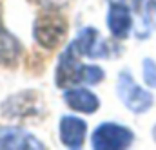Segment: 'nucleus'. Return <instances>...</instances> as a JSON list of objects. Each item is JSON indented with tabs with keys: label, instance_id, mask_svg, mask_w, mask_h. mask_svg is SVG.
I'll list each match as a JSON object with an SVG mask.
<instances>
[{
	"label": "nucleus",
	"instance_id": "15",
	"mask_svg": "<svg viewBox=\"0 0 156 150\" xmlns=\"http://www.w3.org/2000/svg\"><path fill=\"white\" fill-rule=\"evenodd\" d=\"M40 5H44V7H47V9H58V7H62V5H66L67 4V0H37Z\"/></svg>",
	"mask_w": 156,
	"mask_h": 150
},
{
	"label": "nucleus",
	"instance_id": "10",
	"mask_svg": "<svg viewBox=\"0 0 156 150\" xmlns=\"http://www.w3.org/2000/svg\"><path fill=\"white\" fill-rule=\"evenodd\" d=\"M64 101L73 111L85 112V114L96 112L98 107H100V100L87 89H71V90H67L64 94Z\"/></svg>",
	"mask_w": 156,
	"mask_h": 150
},
{
	"label": "nucleus",
	"instance_id": "7",
	"mask_svg": "<svg viewBox=\"0 0 156 150\" xmlns=\"http://www.w3.org/2000/svg\"><path fill=\"white\" fill-rule=\"evenodd\" d=\"M78 74H80V63H78V56L76 51L73 45H69L62 54H60V60H58V67H56V85L66 89V87H71L78 83Z\"/></svg>",
	"mask_w": 156,
	"mask_h": 150
},
{
	"label": "nucleus",
	"instance_id": "5",
	"mask_svg": "<svg viewBox=\"0 0 156 150\" xmlns=\"http://www.w3.org/2000/svg\"><path fill=\"white\" fill-rule=\"evenodd\" d=\"M80 56H89V58H107V45L100 40V35L94 27H83L75 42L71 43Z\"/></svg>",
	"mask_w": 156,
	"mask_h": 150
},
{
	"label": "nucleus",
	"instance_id": "18",
	"mask_svg": "<svg viewBox=\"0 0 156 150\" xmlns=\"http://www.w3.org/2000/svg\"><path fill=\"white\" fill-rule=\"evenodd\" d=\"M153 138H154V141H156V127H154V130H153Z\"/></svg>",
	"mask_w": 156,
	"mask_h": 150
},
{
	"label": "nucleus",
	"instance_id": "12",
	"mask_svg": "<svg viewBox=\"0 0 156 150\" xmlns=\"http://www.w3.org/2000/svg\"><path fill=\"white\" fill-rule=\"evenodd\" d=\"M104 80V71L96 65H80V74H78V83L85 85H94Z\"/></svg>",
	"mask_w": 156,
	"mask_h": 150
},
{
	"label": "nucleus",
	"instance_id": "4",
	"mask_svg": "<svg viewBox=\"0 0 156 150\" xmlns=\"http://www.w3.org/2000/svg\"><path fill=\"white\" fill-rule=\"evenodd\" d=\"M40 150L45 145L24 128H0V150Z\"/></svg>",
	"mask_w": 156,
	"mask_h": 150
},
{
	"label": "nucleus",
	"instance_id": "16",
	"mask_svg": "<svg viewBox=\"0 0 156 150\" xmlns=\"http://www.w3.org/2000/svg\"><path fill=\"white\" fill-rule=\"evenodd\" d=\"M115 2H125V0H115ZM129 2H133V4H136V5H138L142 0H129Z\"/></svg>",
	"mask_w": 156,
	"mask_h": 150
},
{
	"label": "nucleus",
	"instance_id": "8",
	"mask_svg": "<svg viewBox=\"0 0 156 150\" xmlns=\"http://www.w3.org/2000/svg\"><path fill=\"white\" fill-rule=\"evenodd\" d=\"M107 26L111 35L118 40H125L133 27V16L123 2H113L107 13Z\"/></svg>",
	"mask_w": 156,
	"mask_h": 150
},
{
	"label": "nucleus",
	"instance_id": "3",
	"mask_svg": "<svg viewBox=\"0 0 156 150\" xmlns=\"http://www.w3.org/2000/svg\"><path fill=\"white\" fill-rule=\"evenodd\" d=\"M134 141L133 130L118 123H102L91 136L93 148L96 150H122L129 148Z\"/></svg>",
	"mask_w": 156,
	"mask_h": 150
},
{
	"label": "nucleus",
	"instance_id": "17",
	"mask_svg": "<svg viewBox=\"0 0 156 150\" xmlns=\"http://www.w3.org/2000/svg\"><path fill=\"white\" fill-rule=\"evenodd\" d=\"M0 11H2V9H0ZM4 29H5V27H4V24H2V13H0V33H2Z\"/></svg>",
	"mask_w": 156,
	"mask_h": 150
},
{
	"label": "nucleus",
	"instance_id": "13",
	"mask_svg": "<svg viewBox=\"0 0 156 150\" xmlns=\"http://www.w3.org/2000/svg\"><path fill=\"white\" fill-rule=\"evenodd\" d=\"M144 80L149 87H156V63L151 58L144 60Z\"/></svg>",
	"mask_w": 156,
	"mask_h": 150
},
{
	"label": "nucleus",
	"instance_id": "1",
	"mask_svg": "<svg viewBox=\"0 0 156 150\" xmlns=\"http://www.w3.org/2000/svg\"><path fill=\"white\" fill-rule=\"evenodd\" d=\"M66 35H67V22L60 13H56V9L42 13L33 24V36L44 49L58 47L64 42Z\"/></svg>",
	"mask_w": 156,
	"mask_h": 150
},
{
	"label": "nucleus",
	"instance_id": "14",
	"mask_svg": "<svg viewBox=\"0 0 156 150\" xmlns=\"http://www.w3.org/2000/svg\"><path fill=\"white\" fill-rule=\"evenodd\" d=\"M144 18H145V26H147L149 29L156 27V0H149V2H147Z\"/></svg>",
	"mask_w": 156,
	"mask_h": 150
},
{
	"label": "nucleus",
	"instance_id": "6",
	"mask_svg": "<svg viewBox=\"0 0 156 150\" xmlns=\"http://www.w3.org/2000/svg\"><path fill=\"white\" fill-rule=\"evenodd\" d=\"M38 96L37 92L29 90V92H20L11 96L4 105H2V112L5 118H27V116H37L40 112L38 107Z\"/></svg>",
	"mask_w": 156,
	"mask_h": 150
},
{
	"label": "nucleus",
	"instance_id": "11",
	"mask_svg": "<svg viewBox=\"0 0 156 150\" xmlns=\"http://www.w3.org/2000/svg\"><path fill=\"white\" fill-rule=\"evenodd\" d=\"M20 42L16 36H13L9 31H2L0 33V63L4 65H15L16 60L20 58Z\"/></svg>",
	"mask_w": 156,
	"mask_h": 150
},
{
	"label": "nucleus",
	"instance_id": "9",
	"mask_svg": "<svg viewBox=\"0 0 156 150\" xmlns=\"http://www.w3.org/2000/svg\"><path fill=\"white\" fill-rule=\"evenodd\" d=\"M87 125L75 116H64L60 119V139L67 148H80L85 141Z\"/></svg>",
	"mask_w": 156,
	"mask_h": 150
},
{
	"label": "nucleus",
	"instance_id": "2",
	"mask_svg": "<svg viewBox=\"0 0 156 150\" xmlns=\"http://www.w3.org/2000/svg\"><path fill=\"white\" fill-rule=\"evenodd\" d=\"M116 92L118 98L122 100V103L134 114H144L153 107V94L145 89H142L134 78L131 76L129 71H122L118 74V83H116Z\"/></svg>",
	"mask_w": 156,
	"mask_h": 150
}]
</instances>
